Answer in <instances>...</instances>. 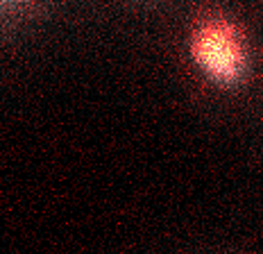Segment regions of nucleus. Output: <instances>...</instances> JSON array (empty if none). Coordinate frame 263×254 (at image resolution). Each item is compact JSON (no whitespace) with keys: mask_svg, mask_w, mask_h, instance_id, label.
<instances>
[{"mask_svg":"<svg viewBox=\"0 0 263 254\" xmlns=\"http://www.w3.org/2000/svg\"><path fill=\"white\" fill-rule=\"evenodd\" d=\"M191 55L197 68L222 86H234L245 77L248 52L238 30L224 19H204L191 37Z\"/></svg>","mask_w":263,"mask_h":254,"instance_id":"nucleus-1","label":"nucleus"}]
</instances>
